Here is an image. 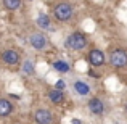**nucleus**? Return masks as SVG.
I'll use <instances>...</instances> for the list:
<instances>
[{"label": "nucleus", "mask_w": 127, "mask_h": 124, "mask_svg": "<svg viewBox=\"0 0 127 124\" xmlns=\"http://www.w3.org/2000/svg\"><path fill=\"white\" fill-rule=\"evenodd\" d=\"M0 60L6 66H18L21 63V53L16 48H5L0 52Z\"/></svg>", "instance_id": "4"}, {"label": "nucleus", "mask_w": 127, "mask_h": 124, "mask_svg": "<svg viewBox=\"0 0 127 124\" xmlns=\"http://www.w3.org/2000/svg\"><path fill=\"white\" fill-rule=\"evenodd\" d=\"M52 66L56 73H61V74H68V73L71 71V65H69L68 61H64V60H56Z\"/></svg>", "instance_id": "13"}, {"label": "nucleus", "mask_w": 127, "mask_h": 124, "mask_svg": "<svg viewBox=\"0 0 127 124\" xmlns=\"http://www.w3.org/2000/svg\"><path fill=\"white\" fill-rule=\"evenodd\" d=\"M87 108H89V111L92 113V115L101 116V115H105V111H106V103L103 102L100 97H90L89 102H87Z\"/></svg>", "instance_id": "8"}, {"label": "nucleus", "mask_w": 127, "mask_h": 124, "mask_svg": "<svg viewBox=\"0 0 127 124\" xmlns=\"http://www.w3.org/2000/svg\"><path fill=\"white\" fill-rule=\"evenodd\" d=\"M72 90L81 97H89L90 93H92L90 84H87L85 81H82V79H76V81L72 82Z\"/></svg>", "instance_id": "10"}, {"label": "nucleus", "mask_w": 127, "mask_h": 124, "mask_svg": "<svg viewBox=\"0 0 127 124\" xmlns=\"http://www.w3.org/2000/svg\"><path fill=\"white\" fill-rule=\"evenodd\" d=\"M71 124H82V123H81V119H77V118H72V119H71Z\"/></svg>", "instance_id": "17"}, {"label": "nucleus", "mask_w": 127, "mask_h": 124, "mask_svg": "<svg viewBox=\"0 0 127 124\" xmlns=\"http://www.w3.org/2000/svg\"><path fill=\"white\" fill-rule=\"evenodd\" d=\"M15 111V105L11 100L8 98H0V118H8L10 115H13Z\"/></svg>", "instance_id": "12"}, {"label": "nucleus", "mask_w": 127, "mask_h": 124, "mask_svg": "<svg viewBox=\"0 0 127 124\" xmlns=\"http://www.w3.org/2000/svg\"><path fill=\"white\" fill-rule=\"evenodd\" d=\"M124 110H126V113H127V103H126V106H124Z\"/></svg>", "instance_id": "18"}, {"label": "nucleus", "mask_w": 127, "mask_h": 124, "mask_svg": "<svg viewBox=\"0 0 127 124\" xmlns=\"http://www.w3.org/2000/svg\"><path fill=\"white\" fill-rule=\"evenodd\" d=\"M89 43V39L84 32H79V31H74L64 39V47L68 50H72V52H81L84 50Z\"/></svg>", "instance_id": "3"}, {"label": "nucleus", "mask_w": 127, "mask_h": 124, "mask_svg": "<svg viewBox=\"0 0 127 124\" xmlns=\"http://www.w3.org/2000/svg\"><path fill=\"white\" fill-rule=\"evenodd\" d=\"M87 60L93 68H101L106 63V53L100 48H90L87 53Z\"/></svg>", "instance_id": "7"}, {"label": "nucleus", "mask_w": 127, "mask_h": 124, "mask_svg": "<svg viewBox=\"0 0 127 124\" xmlns=\"http://www.w3.org/2000/svg\"><path fill=\"white\" fill-rule=\"evenodd\" d=\"M2 5H3V8L8 10V11H16V10L21 8L23 0H2Z\"/></svg>", "instance_id": "14"}, {"label": "nucleus", "mask_w": 127, "mask_h": 124, "mask_svg": "<svg viewBox=\"0 0 127 124\" xmlns=\"http://www.w3.org/2000/svg\"><path fill=\"white\" fill-rule=\"evenodd\" d=\"M29 45L35 50V52H40V50H45L47 45H48V39L47 36L40 31H35L29 36Z\"/></svg>", "instance_id": "6"}, {"label": "nucleus", "mask_w": 127, "mask_h": 124, "mask_svg": "<svg viewBox=\"0 0 127 124\" xmlns=\"http://www.w3.org/2000/svg\"><path fill=\"white\" fill-rule=\"evenodd\" d=\"M28 2H34V0H28Z\"/></svg>", "instance_id": "19"}, {"label": "nucleus", "mask_w": 127, "mask_h": 124, "mask_svg": "<svg viewBox=\"0 0 127 124\" xmlns=\"http://www.w3.org/2000/svg\"><path fill=\"white\" fill-rule=\"evenodd\" d=\"M64 87H66V82L63 81V79H58L55 84V89H60V90H64Z\"/></svg>", "instance_id": "16"}, {"label": "nucleus", "mask_w": 127, "mask_h": 124, "mask_svg": "<svg viewBox=\"0 0 127 124\" xmlns=\"http://www.w3.org/2000/svg\"><path fill=\"white\" fill-rule=\"evenodd\" d=\"M35 124H55V113L48 108H37L32 113Z\"/></svg>", "instance_id": "5"}, {"label": "nucleus", "mask_w": 127, "mask_h": 124, "mask_svg": "<svg viewBox=\"0 0 127 124\" xmlns=\"http://www.w3.org/2000/svg\"><path fill=\"white\" fill-rule=\"evenodd\" d=\"M48 100L53 103V105H63L64 103V100H66V93H64V90H60V89H50L48 90Z\"/></svg>", "instance_id": "11"}, {"label": "nucleus", "mask_w": 127, "mask_h": 124, "mask_svg": "<svg viewBox=\"0 0 127 124\" xmlns=\"http://www.w3.org/2000/svg\"><path fill=\"white\" fill-rule=\"evenodd\" d=\"M74 16V6L69 0H58L53 6L52 18H55L58 23H69Z\"/></svg>", "instance_id": "1"}, {"label": "nucleus", "mask_w": 127, "mask_h": 124, "mask_svg": "<svg viewBox=\"0 0 127 124\" xmlns=\"http://www.w3.org/2000/svg\"><path fill=\"white\" fill-rule=\"evenodd\" d=\"M21 68H23V71H24L28 76L35 74V65H34V61H32V60H24V61H23V65H21Z\"/></svg>", "instance_id": "15"}, {"label": "nucleus", "mask_w": 127, "mask_h": 124, "mask_svg": "<svg viewBox=\"0 0 127 124\" xmlns=\"http://www.w3.org/2000/svg\"><path fill=\"white\" fill-rule=\"evenodd\" d=\"M35 24H37L42 31H55V28H53V21H52V16L47 15V13H39L37 18H35Z\"/></svg>", "instance_id": "9"}, {"label": "nucleus", "mask_w": 127, "mask_h": 124, "mask_svg": "<svg viewBox=\"0 0 127 124\" xmlns=\"http://www.w3.org/2000/svg\"><path fill=\"white\" fill-rule=\"evenodd\" d=\"M106 61L114 69H127V50L122 48V47L111 48V52L108 53V60Z\"/></svg>", "instance_id": "2"}]
</instances>
